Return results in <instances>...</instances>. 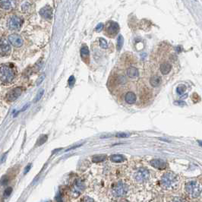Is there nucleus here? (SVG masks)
I'll return each instance as SVG.
<instances>
[{
  "mask_svg": "<svg viewBox=\"0 0 202 202\" xmlns=\"http://www.w3.org/2000/svg\"><path fill=\"white\" fill-rule=\"evenodd\" d=\"M179 177L173 173H166L161 178V185L166 189H175L179 185Z\"/></svg>",
  "mask_w": 202,
  "mask_h": 202,
  "instance_id": "f257e3e1",
  "label": "nucleus"
},
{
  "mask_svg": "<svg viewBox=\"0 0 202 202\" xmlns=\"http://www.w3.org/2000/svg\"><path fill=\"white\" fill-rule=\"evenodd\" d=\"M185 191L190 198H197L201 193V185L197 181H190L186 183Z\"/></svg>",
  "mask_w": 202,
  "mask_h": 202,
  "instance_id": "f03ea898",
  "label": "nucleus"
},
{
  "mask_svg": "<svg viewBox=\"0 0 202 202\" xmlns=\"http://www.w3.org/2000/svg\"><path fill=\"white\" fill-rule=\"evenodd\" d=\"M15 78V72L10 66L3 65L0 67V80L4 83H11Z\"/></svg>",
  "mask_w": 202,
  "mask_h": 202,
  "instance_id": "7ed1b4c3",
  "label": "nucleus"
},
{
  "mask_svg": "<svg viewBox=\"0 0 202 202\" xmlns=\"http://www.w3.org/2000/svg\"><path fill=\"white\" fill-rule=\"evenodd\" d=\"M23 21L20 17L16 16V15H13V16L10 17L7 21V27L9 29L12 30V31H17L19 30L21 27Z\"/></svg>",
  "mask_w": 202,
  "mask_h": 202,
  "instance_id": "20e7f679",
  "label": "nucleus"
},
{
  "mask_svg": "<svg viewBox=\"0 0 202 202\" xmlns=\"http://www.w3.org/2000/svg\"><path fill=\"white\" fill-rule=\"evenodd\" d=\"M150 177L149 171L145 168H141L135 173V179L138 183H144L147 182Z\"/></svg>",
  "mask_w": 202,
  "mask_h": 202,
  "instance_id": "39448f33",
  "label": "nucleus"
},
{
  "mask_svg": "<svg viewBox=\"0 0 202 202\" xmlns=\"http://www.w3.org/2000/svg\"><path fill=\"white\" fill-rule=\"evenodd\" d=\"M127 192V186L122 182H119L112 188V194L115 198H122L125 196Z\"/></svg>",
  "mask_w": 202,
  "mask_h": 202,
  "instance_id": "423d86ee",
  "label": "nucleus"
},
{
  "mask_svg": "<svg viewBox=\"0 0 202 202\" xmlns=\"http://www.w3.org/2000/svg\"><path fill=\"white\" fill-rule=\"evenodd\" d=\"M119 31V25L115 21H109L106 26V31L109 36H115L118 34Z\"/></svg>",
  "mask_w": 202,
  "mask_h": 202,
  "instance_id": "0eeeda50",
  "label": "nucleus"
},
{
  "mask_svg": "<svg viewBox=\"0 0 202 202\" xmlns=\"http://www.w3.org/2000/svg\"><path fill=\"white\" fill-rule=\"evenodd\" d=\"M11 47L6 39H0V55H8L10 53Z\"/></svg>",
  "mask_w": 202,
  "mask_h": 202,
  "instance_id": "6e6552de",
  "label": "nucleus"
},
{
  "mask_svg": "<svg viewBox=\"0 0 202 202\" xmlns=\"http://www.w3.org/2000/svg\"><path fill=\"white\" fill-rule=\"evenodd\" d=\"M22 93V88L21 87H15V88L12 89L7 94V100L9 101L12 102L15 101V100H17V98L20 97V95Z\"/></svg>",
  "mask_w": 202,
  "mask_h": 202,
  "instance_id": "1a4fd4ad",
  "label": "nucleus"
},
{
  "mask_svg": "<svg viewBox=\"0 0 202 202\" xmlns=\"http://www.w3.org/2000/svg\"><path fill=\"white\" fill-rule=\"evenodd\" d=\"M9 40L14 47H20L23 45V39H22L21 36L20 35L16 34H11L10 36H9Z\"/></svg>",
  "mask_w": 202,
  "mask_h": 202,
  "instance_id": "9d476101",
  "label": "nucleus"
},
{
  "mask_svg": "<svg viewBox=\"0 0 202 202\" xmlns=\"http://www.w3.org/2000/svg\"><path fill=\"white\" fill-rule=\"evenodd\" d=\"M40 15L45 19H51L52 17V9H51L50 6H45V7L42 8L40 11Z\"/></svg>",
  "mask_w": 202,
  "mask_h": 202,
  "instance_id": "9b49d317",
  "label": "nucleus"
},
{
  "mask_svg": "<svg viewBox=\"0 0 202 202\" xmlns=\"http://www.w3.org/2000/svg\"><path fill=\"white\" fill-rule=\"evenodd\" d=\"M151 165L154 168L160 169V170H163L166 167V163L163 160L160 159H156V160H153L150 162Z\"/></svg>",
  "mask_w": 202,
  "mask_h": 202,
  "instance_id": "f8f14e48",
  "label": "nucleus"
},
{
  "mask_svg": "<svg viewBox=\"0 0 202 202\" xmlns=\"http://www.w3.org/2000/svg\"><path fill=\"white\" fill-rule=\"evenodd\" d=\"M162 78L160 75H154L151 78L150 84L152 87H157L161 84Z\"/></svg>",
  "mask_w": 202,
  "mask_h": 202,
  "instance_id": "ddd939ff",
  "label": "nucleus"
},
{
  "mask_svg": "<svg viewBox=\"0 0 202 202\" xmlns=\"http://www.w3.org/2000/svg\"><path fill=\"white\" fill-rule=\"evenodd\" d=\"M136 95H135L133 92H128V93H127L126 95H125V102H126L127 103H128V104H133V103H135V102H136Z\"/></svg>",
  "mask_w": 202,
  "mask_h": 202,
  "instance_id": "4468645a",
  "label": "nucleus"
},
{
  "mask_svg": "<svg viewBox=\"0 0 202 202\" xmlns=\"http://www.w3.org/2000/svg\"><path fill=\"white\" fill-rule=\"evenodd\" d=\"M172 70V66L169 63H163L160 66V71L163 74L166 75V74H169L170 71Z\"/></svg>",
  "mask_w": 202,
  "mask_h": 202,
  "instance_id": "2eb2a0df",
  "label": "nucleus"
},
{
  "mask_svg": "<svg viewBox=\"0 0 202 202\" xmlns=\"http://www.w3.org/2000/svg\"><path fill=\"white\" fill-rule=\"evenodd\" d=\"M127 75L130 78H136L138 76V70L135 67H130L127 69Z\"/></svg>",
  "mask_w": 202,
  "mask_h": 202,
  "instance_id": "dca6fc26",
  "label": "nucleus"
},
{
  "mask_svg": "<svg viewBox=\"0 0 202 202\" xmlns=\"http://www.w3.org/2000/svg\"><path fill=\"white\" fill-rule=\"evenodd\" d=\"M0 7L6 10H9L12 7L10 0H0Z\"/></svg>",
  "mask_w": 202,
  "mask_h": 202,
  "instance_id": "f3484780",
  "label": "nucleus"
},
{
  "mask_svg": "<svg viewBox=\"0 0 202 202\" xmlns=\"http://www.w3.org/2000/svg\"><path fill=\"white\" fill-rule=\"evenodd\" d=\"M111 160L114 163H119V162H122L125 160V157L122 155H119V154H115L111 157Z\"/></svg>",
  "mask_w": 202,
  "mask_h": 202,
  "instance_id": "a211bd4d",
  "label": "nucleus"
},
{
  "mask_svg": "<svg viewBox=\"0 0 202 202\" xmlns=\"http://www.w3.org/2000/svg\"><path fill=\"white\" fill-rule=\"evenodd\" d=\"M124 44V38L122 35H119L118 36V39H117V45H116V49L118 51H120L121 49L122 48V46Z\"/></svg>",
  "mask_w": 202,
  "mask_h": 202,
  "instance_id": "6ab92c4d",
  "label": "nucleus"
},
{
  "mask_svg": "<svg viewBox=\"0 0 202 202\" xmlns=\"http://www.w3.org/2000/svg\"><path fill=\"white\" fill-rule=\"evenodd\" d=\"M47 135H43L38 138L37 141H36V146H40L44 144V143L47 141Z\"/></svg>",
  "mask_w": 202,
  "mask_h": 202,
  "instance_id": "aec40b11",
  "label": "nucleus"
},
{
  "mask_svg": "<svg viewBox=\"0 0 202 202\" xmlns=\"http://www.w3.org/2000/svg\"><path fill=\"white\" fill-rule=\"evenodd\" d=\"M186 90V86L184 84H179L176 88V93L179 95H182L185 93Z\"/></svg>",
  "mask_w": 202,
  "mask_h": 202,
  "instance_id": "412c9836",
  "label": "nucleus"
},
{
  "mask_svg": "<svg viewBox=\"0 0 202 202\" xmlns=\"http://www.w3.org/2000/svg\"><path fill=\"white\" fill-rule=\"evenodd\" d=\"M81 55L82 57H86L89 55V49L87 46H84L81 49Z\"/></svg>",
  "mask_w": 202,
  "mask_h": 202,
  "instance_id": "4be33fe9",
  "label": "nucleus"
},
{
  "mask_svg": "<svg viewBox=\"0 0 202 202\" xmlns=\"http://www.w3.org/2000/svg\"><path fill=\"white\" fill-rule=\"evenodd\" d=\"M99 41H100V45H101V47H102V48L103 49L107 48L108 44H107V42H106V40L103 39V38H100Z\"/></svg>",
  "mask_w": 202,
  "mask_h": 202,
  "instance_id": "5701e85b",
  "label": "nucleus"
},
{
  "mask_svg": "<svg viewBox=\"0 0 202 202\" xmlns=\"http://www.w3.org/2000/svg\"><path fill=\"white\" fill-rule=\"evenodd\" d=\"M44 89H42V90H40L39 91V93H37V95H36V97L34 98V103H36V102H38L40 101V100L41 99V97H43V95H44Z\"/></svg>",
  "mask_w": 202,
  "mask_h": 202,
  "instance_id": "b1692460",
  "label": "nucleus"
},
{
  "mask_svg": "<svg viewBox=\"0 0 202 202\" xmlns=\"http://www.w3.org/2000/svg\"><path fill=\"white\" fill-rule=\"evenodd\" d=\"M106 159V157L105 156H96L93 158V162H101L103 161V160Z\"/></svg>",
  "mask_w": 202,
  "mask_h": 202,
  "instance_id": "393cba45",
  "label": "nucleus"
},
{
  "mask_svg": "<svg viewBox=\"0 0 202 202\" xmlns=\"http://www.w3.org/2000/svg\"><path fill=\"white\" fill-rule=\"evenodd\" d=\"M12 188L8 187L4 192V198H8V197H9V195L12 194Z\"/></svg>",
  "mask_w": 202,
  "mask_h": 202,
  "instance_id": "a878e982",
  "label": "nucleus"
},
{
  "mask_svg": "<svg viewBox=\"0 0 202 202\" xmlns=\"http://www.w3.org/2000/svg\"><path fill=\"white\" fill-rule=\"evenodd\" d=\"M8 178L7 176H3L2 178V179L0 180V185L4 186V185H6L8 183Z\"/></svg>",
  "mask_w": 202,
  "mask_h": 202,
  "instance_id": "bb28decb",
  "label": "nucleus"
},
{
  "mask_svg": "<svg viewBox=\"0 0 202 202\" xmlns=\"http://www.w3.org/2000/svg\"><path fill=\"white\" fill-rule=\"evenodd\" d=\"M44 78H45V74H42L41 76H40L39 78L37 79V81H36V85H40L41 83H42L43 82H44Z\"/></svg>",
  "mask_w": 202,
  "mask_h": 202,
  "instance_id": "cd10ccee",
  "label": "nucleus"
},
{
  "mask_svg": "<svg viewBox=\"0 0 202 202\" xmlns=\"http://www.w3.org/2000/svg\"><path fill=\"white\" fill-rule=\"evenodd\" d=\"M125 82H126V78H125V76L123 75H121L120 77H119V79L118 81V83L119 84H123L125 83Z\"/></svg>",
  "mask_w": 202,
  "mask_h": 202,
  "instance_id": "c85d7f7f",
  "label": "nucleus"
},
{
  "mask_svg": "<svg viewBox=\"0 0 202 202\" xmlns=\"http://www.w3.org/2000/svg\"><path fill=\"white\" fill-rule=\"evenodd\" d=\"M103 23H100V24H98L97 25L95 30H96V31H97V32H100V31H102V29H103Z\"/></svg>",
  "mask_w": 202,
  "mask_h": 202,
  "instance_id": "c756f323",
  "label": "nucleus"
},
{
  "mask_svg": "<svg viewBox=\"0 0 202 202\" xmlns=\"http://www.w3.org/2000/svg\"><path fill=\"white\" fill-rule=\"evenodd\" d=\"M74 82H75V79H74V76H71L68 79V84H69L70 86H72L73 84H74Z\"/></svg>",
  "mask_w": 202,
  "mask_h": 202,
  "instance_id": "7c9ffc66",
  "label": "nucleus"
},
{
  "mask_svg": "<svg viewBox=\"0 0 202 202\" xmlns=\"http://www.w3.org/2000/svg\"><path fill=\"white\" fill-rule=\"evenodd\" d=\"M116 137H118V138H127V137H128V135L126 134V133H118V134H116Z\"/></svg>",
  "mask_w": 202,
  "mask_h": 202,
  "instance_id": "2f4dec72",
  "label": "nucleus"
},
{
  "mask_svg": "<svg viewBox=\"0 0 202 202\" xmlns=\"http://www.w3.org/2000/svg\"><path fill=\"white\" fill-rule=\"evenodd\" d=\"M31 168V163H30V164H28V166H26V168H25V171H24V173H25V174H27V173H28V172L30 171Z\"/></svg>",
  "mask_w": 202,
  "mask_h": 202,
  "instance_id": "473e14b6",
  "label": "nucleus"
},
{
  "mask_svg": "<svg viewBox=\"0 0 202 202\" xmlns=\"http://www.w3.org/2000/svg\"><path fill=\"white\" fill-rule=\"evenodd\" d=\"M29 4L28 3H25V4L22 6V10L23 11H27V9H29Z\"/></svg>",
  "mask_w": 202,
  "mask_h": 202,
  "instance_id": "72a5a7b5",
  "label": "nucleus"
},
{
  "mask_svg": "<svg viewBox=\"0 0 202 202\" xmlns=\"http://www.w3.org/2000/svg\"><path fill=\"white\" fill-rule=\"evenodd\" d=\"M29 105H30V103H28V104H26V105H25V106H24L23 108H22V109H21V112H23V111L26 110V109H28V106H29Z\"/></svg>",
  "mask_w": 202,
  "mask_h": 202,
  "instance_id": "f704fd0d",
  "label": "nucleus"
},
{
  "mask_svg": "<svg viewBox=\"0 0 202 202\" xmlns=\"http://www.w3.org/2000/svg\"><path fill=\"white\" fill-rule=\"evenodd\" d=\"M6 154H4V156H3V157H2V160H0V161H1L2 163V162H4V160H6Z\"/></svg>",
  "mask_w": 202,
  "mask_h": 202,
  "instance_id": "c9c22d12",
  "label": "nucleus"
}]
</instances>
